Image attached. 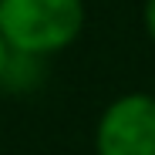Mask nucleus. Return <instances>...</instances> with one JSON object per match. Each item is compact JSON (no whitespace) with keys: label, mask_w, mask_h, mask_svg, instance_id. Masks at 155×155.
Masks as SVG:
<instances>
[{"label":"nucleus","mask_w":155,"mask_h":155,"mask_svg":"<svg viewBox=\"0 0 155 155\" xmlns=\"http://www.w3.org/2000/svg\"><path fill=\"white\" fill-rule=\"evenodd\" d=\"M7 71V41H4V34H0V74Z\"/></svg>","instance_id":"obj_4"},{"label":"nucleus","mask_w":155,"mask_h":155,"mask_svg":"<svg viewBox=\"0 0 155 155\" xmlns=\"http://www.w3.org/2000/svg\"><path fill=\"white\" fill-rule=\"evenodd\" d=\"M81 0H0V34L20 54H44L78 37Z\"/></svg>","instance_id":"obj_1"},{"label":"nucleus","mask_w":155,"mask_h":155,"mask_svg":"<svg viewBox=\"0 0 155 155\" xmlns=\"http://www.w3.org/2000/svg\"><path fill=\"white\" fill-rule=\"evenodd\" d=\"M145 20H148V34L155 37V0H148V7H145Z\"/></svg>","instance_id":"obj_3"},{"label":"nucleus","mask_w":155,"mask_h":155,"mask_svg":"<svg viewBox=\"0 0 155 155\" xmlns=\"http://www.w3.org/2000/svg\"><path fill=\"white\" fill-rule=\"evenodd\" d=\"M98 155H155V98H118L98 125Z\"/></svg>","instance_id":"obj_2"}]
</instances>
